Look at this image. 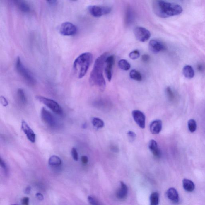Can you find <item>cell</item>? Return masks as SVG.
<instances>
[{
  "label": "cell",
  "instance_id": "6da1fadb",
  "mask_svg": "<svg viewBox=\"0 0 205 205\" xmlns=\"http://www.w3.org/2000/svg\"><path fill=\"white\" fill-rule=\"evenodd\" d=\"M107 53H103L96 59L89 77V83L92 86L99 88L101 91L105 89L106 82L103 76L105 64L107 57Z\"/></svg>",
  "mask_w": 205,
  "mask_h": 205
},
{
  "label": "cell",
  "instance_id": "7a4b0ae2",
  "mask_svg": "<svg viewBox=\"0 0 205 205\" xmlns=\"http://www.w3.org/2000/svg\"><path fill=\"white\" fill-rule=\"evenodd\" d=\"M152 9L155 15L161 18L178 15L183 11L182 8L180 5L162 0L153 1Z\"/></svg>",
  "mask_w": 205,
  "mask_h": 205
},
{
  "label": "cell",
  "instance_id": "3957f363",
  "mask_svg": "<svg viewBox=\"0 0 205 205\" xmlns=\"http://www.w3.org/2000/svg\"><path fill=\"white\" fill-rule=\"evenodd\" d=\"M93 59L92 54L86 52L79 55L74 61L73 69L75 76L78 78L84 77Z\"/></svg>",
  "mask_w": 205,
  "mask_h": 205
},
{
  "label": "cell",
  "instance_id": "277c9868",
  "mask_svg": "<svg viewBox=\"0 0 205 205\" xmlns=\"http://www.w3.org/2000/svg\"><path fill=\"white\" fill-rule=\"evenodd\" d=\"M15 66L18 74L28 83L31 85L35 84L36 83V80L34 77L32 73L26 68L19 57L17 58L16 60Z\"/></svg>",
  "mask_w": 205,
  "mask_h": 205
},
{
  "label": "cell",
  "instance_id": "5b68a950",
  "mask_svg": "<svg viewBox=\"0 0 205 205\" xmlns=\"http://www.w3.org/2000/svg\"><path fill=\"white\" fill-rule=\"evenodd\" d=\"M36 99L39 102L45 105L54 113L58 115H61L63 113V110L60 106L54 100L41 96H37Z\"/></svg>",
  "mask_w": 205,
  "mask_h": 205
},
{
  "label": "cell",
  "instance_id": "8992f818",
  "mask_svg": "<svg viewBox=\"0 0 205 205\" xmlns=\"http://www.w3.org/2000/svg\"><path fill=\"white\" fill-rule=\"evenodd\" d=\"M88 10L90 15L95 17H100L110 14L112 8L108 6L90 5L88 6Z\"/></svg>",
  "mask_w": 205,
  "mask_h": 205
},
{
  "label": "cell",
  "instance_id": "52a82bcc",
  "mask_svg": "<svg viewBox=\"0 0 205 205\" xmlns=\"http://www.w3.org/2000/svg\"><path fill=\"white\" fill-rule=\"evenodd\" d=\"M59 33L65 36L74 35L77 33V28L76 25L69 22L63 23L59 27Z\"/></svg>",
  "mask_w": 205,
  "mask_h": 205
},
{
  "label": "cell",
  "instance_id": "ba28073f",
  "mask_svg": "<svg viewBox=\"0 0 205 205\" xmlns=\"http://www.w3.org/2000/svg\"><path fill=\"white\" fill-rule=\"evenodd\" d=\"M134 33L137 40L141 42L148 41L151 36V34L149 30L141 27H135L134 29Z\"/></svg>",
  "mask_w": 205,
  "mask_h": 205
},
{
  "label": "cell",
  "instance_id": "9c48e42d",
  "mask_svg": "<svg viewBox=\"0 0 205 205\" xmlns=\"http://www.w3.org/2000/svg\"><path fill=\"white\" fill-rule=\"evenodd\" d=\"M41 117L43 122L49 127H54L56 126V120L55 117L45 108L43 107L41 110Z\"/></svg>",
  "mask_w": 205,
  "mask_h": 205
},
{
  "label": "cell",
  "instance_id": "30bf717a",
  "mask_svg": "<svg viewBox=\"0 0 205 205\" xmlns=\"http://www.w3.org/2000/svg\"><path fill=\"white\" fill-rule=\"evenodd\" d=\"M149 50L153 53H158L167 49L166 45L163 42L157 39H152L149 43Z\"/></svg>",
  "mask_w": 205,
  "mask_h": 205
},
{
  "label": "cell",
  "instance_id": "8fae6325",
  "mask_svg": "<svg viewBox=\"0 0 205 205\" xmlns=\"http://www.w3.org/2000/svg\"><path fill=\"white\" fill-rule=\"evenodd\" d=\"M115 63V58L113 55L108 56L105 60V72L107 78L109 81H111L112 78V70Z\"/></svg>",
  "mask_w": 205,
  "mask_h": 205
},
{
  "label": "cell",
  "instance_id": "7c38bea8",
  "mask_svg": "<svg viewBox=\"0 0 205 205\" xmlns=\"http://www.w3.org/2000/svg\"><path fill=\"white\" fill-rule=\"evenodd\" d=\"M132 114L135 122L138 126L142 129L144 128L146 124V116L144 113L139 110H134Z\"/></svg>",
  "mask_w": 205,
  "mask_h": 205
},
{
  "label": "cell",
  "instance_id": "4fadbf2b",
  "mask_svg": "<svg viewBox=\"0 0 205 205\" xmlns=\"http://www.w3.org/2000/svg\"><path fill=\"white\" fill-rule=\"evenodd\" d=\"M21 127L23 131L27 136L28 140L33 143H35L36 140V135L33 130L30 128L27 122L25 121H22Z\"/></svg>",
  "mask_w": 205,
  "mask_h": 205
},
{
  "label": "cell",
  "instance_id": "5bb4252c",
  "mask_svg": "<svg viewBox=\"0 0 205 205\" xmlns=\"http://www.w3.org/2000/svg\"><path fill=\"white\" fill-rule=\"evenodd\" d=\"M168 198L174 204H177L179 202V196L177 190L173 187H171L166 192Z\"/></svg>",
  "mask_w": 205,
  "mask_h": 205
},
{
  "label": "cell",
  "instance_id": "9a60e30c",
  "mask_svg": "<svg viewBox=\"0 0 205 205\" xmlns=\"http://www.w3.org/2000/svg\"><path fill=\"white\" fill-rule=\"evenodd\" d=\"M120 187L116 193L117 198L119 199H124L127 197L128 194V189L127 185L123 182H121Z\"/></svg>",
  "mask_w": 205,
  "mask_h": 205
},
{
  "label": "cell",
  "instance_id": "2e32d148",
  "mask_svg": "<svg viewBox=\"0 0 205 205\" xmlns=\"http://www.w3.org/2000/svg\"><path fill=\"white\" fill-rule=\"evenodd\" d=\"M162 128V122L160 120L153 121L149 126V129L151 134H159Z\"/></svg>",
  "mask_w": 205,
  "mask_h": 205
},
{
  "label": "cell",
  "instance_id": "e0dca14e",
  "mask_svg": "<svg viewBox=\"0 0 205 205\" xmlns=\"http://www.w3.org/2000/svg\"><path fill=\"white\" fill-rule=\"evenodd\" d=\"M135 15L134 11L130 6H128L125 11V23L126 26L130 25L134 20Z\"/></svg>",
  "mask_w": 205,
  "mask_h": 205
},
{
  "label": "cell",
  "instance_id": "ac0fdd59",
  "mask_svg": "<svg viewBox=\"0 0 205 205\" xmlns=\"http://www.w3.org/2000/svg\"><path fill=\"white\" fill-rule=\"evenodd\" d=\"M149 150L155 156L160 158L161 156V151L156 141L152 139L149 141Z\"/></svg>",
  "mask_w": 205,
  "mask_h": 205
},
{
  "label": "cell",
  "instance_id": "d6986e66",
  "mask_svg": "<svg viewBox=\"0 0 205 205\" xmlns=\"http://www.w3.org/2000/svg\"><path fill=\"white\" fill-rule=\"evenodd\" d=\"M15 2L17 7L22 12L28 13L31 11L30 5L25 1H15Z\"/></svg>",
  "mask_w": 205,
  "mask_h": 205
},
{
  "label": "cell",
  "instance_id": "ffe728a7",
  "mask_svg": "<svg viewBox=\"0 0 205 205\" xmlns=\"http://www.w3.org/2000/svg\"><path fill=\"white\" fill-rule=\"evenodd\" d=\"M183 186L184 189L187 192L194 191L195 188V185L192 181L188 179H184L183 180Z\"/></svg>",
  "mask_w": 205,
  "mask_h": 205
},
{
  "label": "cell",
  "instance_id": "44dd1931",
  "mask_svg": "<svg viewBox=\"0 0 205 205\" xmlns=\"http://www.w3.org/2000/svg\"><path fill=\"white\" fill-rule=\"evenodd\" d=\"M183 74L186 78L191 79L194 76L195 73L194 69L190 65H187L183 68Z\"/></svg>",
  "mask_w": 205,
  "mask_h": 205
},
{
  "label": "cell",
  "instance_id": "7402d4cb",
  "mask_svg": "<svg viewBox=\"0 0 205 205\" xmlns=\"http://www.w3.org/2000/svg\"><path fill=\"white\" fill-rule=\"evenodd\" d=\"M49 164L51 166L59 167L62 164V160L57 156H52L49 160Z\"/></svg>",
  "mask_w": 205,
  "mask_h": 205
},
{
  "label": "cell",
  "instance_id": "603a6c76",
  "mask_svg": "<svg viewBox=\"0 0 205 205\" xmlns=\"http://www.w3.org/2000/svg\"><path fill=\"white\" fill-rule=\"evenodd\" d=\"M118 65L121 69L124 71H128L130 69L131 65L128 61L122 59L119 61Z\"/></svg>",
  "mask_w": 205,
  "mask_h": 205
},
{
  "label": "cell",
  "instance_id": "cb8c5ba5",
  "mask_svg": "<svg viewBox=\"0 0 205 205\" xmlns=\"http://www.w3.org/2000/svg\"><path fill=\"white\" fill-rule=\"evenodd\" d=\"M159 194L157 192H154L151 194L149 198L150 205H159Z\"/></svg>",
  "mask_w": 205,
  "mask_h": 205
},
{
  "label": "cell",
  "instance_id": "d4e9b609",
  "mask_svg": "<svg viewBox=\"0 0 205 205\" xmlns=\"http://www.w3.org/2000/svg\"><path fill=\"white\" fill-rule=\"evenodd\" d=\"M129 76L131 79L137 81H140L142 79L141 74L136 70L134 69L131 71L129 73Z\"/></svg>",
  "mask_w": 205,
  "mask_h": 205
},
{
  "label": "cell",
  "instance_id": "484cf974",
  "mask_svg": "<svg viewBox=\"0 0 205 205\" xmlns=\"http://www.w3.org/2000/svg\"><path fill=\"white\" fill-rule=\"evenodd\" d=\"M92 123L94 127L97 129L102 128L104 126L103 121L98 118H93L92 119Z\"/></svg>",
  "mask_w": 205,
  "mask_h": 205
},
{
  "label": "cell",
  "instance_id": "4316f807",
  "mask_svg": "<svg viewBox=\"0 0 205 205\" xmlns=\"http://www.w3.org/2000/svg\"><path fill=\"white\" fill-rule=\"evenodd\" d=\"M17 95L19 101L23 104H25L27 103V98L25 95V93L23 90L21 89H19L17 91Z\"/></svg>",
  "mask_w": 205,
  "mask_h": 205
},
{
  "label": "cell",
  "instance_id": "83f0119b",
  "mask_svg": "<svg viewBox=\"0 0 205 205\" xmlns=\"http://www.w3.org/2000/svg\"><path fill=\"white\" fill-rule=\"evenodd\" d=\"M188 126L189 129L191 132H194L197 127L196 122L195 120L193 119L189 120L188 122Z\"/></svg>",
  "mask_w": 205,
  "mask_h": 205
},
{
  "label": "cell",
  "instance_id": "f1b7e54d",
  "mask_svg": "<svg viewBox=\"0 0 205 205\" xmlns=\"http://www.w3.org/2000/svg\"><path fill=\"white\" fill-rule=\"evenodd\" d=\"M140 52L138 50H134L130 52L129 54L130 58L132 60H136L139 58L140 57Z\"/></svg>",
  "mask_w": 205,
  "mask_h": 205
},
{
  "label": "cell",
  "instance_id": "f546056e",
  "mask_svg": "<svg viewBox=\"0 0 205 205\" xmlns=\"http://www.w3.org/2000/svg\"><path fill=\"white\" fill-rule=\"evenodd\" d=\"M0 164H1V167L2 169L4 170L5 174H6V175H7L8 172V168L6 163L1 158V159H0Z\"/></svg>",
  "mask_w": 205,
  "mask_h": 205
},
{
  "label": "cell",
  "instance_id": "4dcf8cb0",
  "mask_svg": "<svg viewBox=\"0 0 205 205\" xmlns=\"http://www.w3.org/2000/svg\"><path fill=\"white\" fill-rule=\"evenodd\" d=\"M127 134L130 142H131L134 141L136 137V135L134 132L129 131L127 132Z\"/></svg>",
  "mask_w": 205,
  "mask_h": 205
},
{
  "label": "cell",
  "instance_id": "1f68e13d",
  "mask_svg": "<svg viewBox=\"0 0 205 205\" xmlns=\"http://www.w3.org/2000/svg\"><path fill=\"white\" fill-rule=\"evenodd\" d=\"M71 155L75 161H78V152L76 148H73L71 150Z\"/></svg>",
  "mask_w": 205,
  "mask_h": 205
},
{
  "label": "cell",
  "instance_id": "d6a6232c",
  "mask_svg": "<svg viewBox=\"0 0 205 205\" xmlns=\"http://www.w3.org/2000/svg\"><path fill=\"white\" fill-rule=\"evenodd\" d=\"M166 93L169 99L170 100H173V98H174V95H173V93L172 92L170 88L168 87L167 88Z\"/></svg>",
  "mask_w": 205,
  "mask_h": 205
},
{
  "label": "cell",
  "instance_id": "836d02e7",
  "mask_svg": "<svg viewBox=\"0 0 205 205\" xmlns=\"http://www.w3.org/2000/svg\"><path fill=\"white\" fill-rule=\"evenodd\" d=\"M88 200L89 203L91 205H99L98 201L92 196H88Z\"/></svg>",
  "mask_w": 205,
  "mask_h": 205
},
{
  "label": "cell",
  "instance_id": "e575fe53",
  "mask_svg": "<svg viewBox=\"0 0 205 205\" xmlns=\"http://www.w3.org/2000/svg\"><path fill=\"white\" fill-rule=\"evenodd\" d=\"M0 101L3 106L6 107L8 105V102L7 100L4 97L1 96L0 97Z\"/></svg>",
  "mask_w": 205,
  "mask_h": 205
},
{
  "label": "cell",
  "instance_id": "d590c367",
  "mask_svg": "<svg viewBox=\"0 0 205 205\" xmlns=\"http://www.w3.org/2000/svg\"><path fill=\"white\" fill-rule=\"evenodd\" d=\"M21 203L23 205H29V198L27 197L23 198L21 200Z\"/></svg>",
  "mask_w": 205,
  "mask_h": 205
},
{
  "label": "cell",
  "instance_id": "8d00e7d4",
  "mask_svg": "<svg viewBox=\"0 0 205 205\" xmlns=\"http://www.w3.org/2000/svg\"><path fill=\"white\" fill-rule=\"evenodd\" d=\"M81 160L82 163H83V164H87L88 163V161H89L88 157L86 156H82L81 157Z\"/></svg>",
  "mask_w": 205,
  "mask_h": 205
},
{
  "label": "cell",
  "instance_id": "74e56055",
  "mask_svg": "<svg viewBox=\"0 0 205 205\" xmlns=\"http://www.w3.org/2000/svg\"><path fill=\"white\" fill-rule=\"evenodd\" d=\"M141 59L143 62H148L149 60V56L148 54H144L142 56Z\"/></svg>",
  "mask_w": 205,
  "mask_h": 205
},
{
  "label": "cell",
  "instance_id": "f35d334b",
  "mask_svg": "<svg viewBox=\"0 0 205 205\" xmlns=\"http://www.w3.org/2000/svg\"><path fill=\"white\" fill-rule=\"evenodd\" d=\"M36 196L39 200L42 201L44 199V196L41 193H37L36 194Z\"/></svg>",
  "mask_w": 205,
  "mask_h": 205
},
{
  "label": "cell",
  "instance_id": "ab89813d",
  "mask_svg": "<svg viewBox=\"0 0 205 205\" xmlns=\"http://www.w3.org/2000/svg\"><path fill=\"white\" fill-rule=\"evenodd\" d=\"M31 190V187L30 186H28L25 189V193L26 194L28 195L30 194V192Z\"/></svg>",
  "mask_w": 205,
  "mask_h": 205
},
{
  "label": "cell",
  "instance_id": "60d3db41",
  "mask_svg": "<svg viewBox=\"0 0 205 205\" xmlns=\"http://www.w3.org/2000/svg\"><path fill=\"white\" fill-rule=\"evenodd\" d=\"M57 1H47L48 4L50 6H55L57 4Z\"/></svg>",
  "mask_w": 205,
  "mask_h": 205
},
{
  "label": "cell",
  "instance_id": "b9f144b4",
  "mask_svg": "<svg viewBox=\"0 0 205 205\" xmlns=\"http://www.w3.org/2000/svg\"><path fill=\"white\" fill-rule=\"evenodd\" d=\"M198 70L202 72L204 71V67L203 65H198Z\"/></svg>",
  "mask_w": 205,
  "mask_h": 205
},
{
  "label": "cell",
  "instance_id": "7bdbcfd3",
  "mask_svg": "<svg viewBox=\"0 0 205 205\" xmlns=\"http://www.w3.org/2000/svg\"><path fill=\"white\" fill-rule=\"evenodd\" d=\"M11 205H18L15 204H12Z\"/></svg>",
  "mask_w": 205,
  "mask_h": 205
}]
</instances>
